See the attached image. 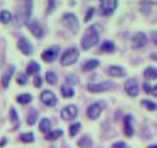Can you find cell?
Listing matches in <instances>:
<instances>
[{"label": "cell", "instance_id": "15", "mask_svg": "<svg viewBox=\"0 0 157 148\" xmlns=\"http://www.w3.org/2000/svg\"><path fill=\"white\" fill-rule=\"evenodd\" d=\"M13 72H15V67H13L12 64L9 65V67L6 68V70L4 72L2 78H1V84H2L4 88H7V86H9V83H10V80H11V76L13 75Z\"/></svg>", "mask_w": 157, "mask_h": 148}, {"label": "cell", "instance_id": "20", "mask_svg": "<svg viewBox=\"0 0 157 148\" xmlns=\"http://www.w3.org/2000/svg\"><path fill=\"white\" fill-rule=\"evenodd\" d=\"M77 146L80 148H91L92 147V139L88 136H82L77 141Z\"/></svg>", "mask_w": 157, "mask_h": 148}, {"label": "cell", "instance_id": "27", "mask_svg": "<svg viewBox=\"0 0 157 148\" xmlns=\"http://www.w3.org/2000/svg\"><path fill=\"white\" fill-rule=\"evenodd\" d=\"M114 48H115V47H114V43L110 42V41H105V42H103L102 46H101V51H102V52H105V53L113 52Z\"/></svg>", "mask_w": 157, "mask_h": 148}, {"label": "cell", "instance_id": "4", "mask_svg": "<svg viewBox=\"0 0 157 148\" xmlns=\"http://www.w3.org/2000/svg\"><path fill=\"white\" fill-rule=\"evenodd\" d=\"M114 86H115V83H113L110 80H105L102 83H90L87 85V89L91 92H103V91H107Z\"/></svg>", "mask_w": 157, "mask_h": 148}, {"label": "cell", "instance_id": "12", "mask_svg": "<svg viewBox=\"0 0 157 148\" xmlns=\"http://www.w3.org/2000/svg\"><path fill=\"white\" fill-rule=\"evenodd\" d=\"M147 43V37L144 32H136L131 38L132 48H141Z\"/></svg>", "mask_w": 157, "mask_h": 148}, {"label": "cell", "instance_id": "38", "mask_svg": "<svg viewBox=\"0 0 157 148\" xmlns=\"http://www.w3.org/2000/svg\"><path fill=\"white\" fill-rule=\"evenodd\" d=\"M151 39L153 41L155 44H157V31H152L151 32Z\"/></svg>", "mask_w": 157, "mask_h": 148}, {"label": "cell", "instance_id": "7", "mask_svg": "<svg viewBox=\"0 0 157 148\" xmlns=\"http://www.w3.org/2000/svg\"><path fill=\"white\" fill-rule=\"evenodd\" d=\"M32 1H27L22 5V7L18 11V20L21 23H27L28 20H29V15H31V11H32Z\"/></svg>", "mask_w": 157, "mask_h": 148}, {"label": "cell", "instance_id": "11", "mask_svg": "<svg viewBox=\"0 0 157 148\" xmlns=\"http://www.w3.org/2000/svg\"><path fill=\"white\" fill-rule=\"evenodd\" d=\"M124 89H125L128 95L137 96V94H139V83L135 79H128L124 84Z\"/></svg>", "mask_w": 157, "mask_h": 148}, {"label": "cell", "instance_id": "13", "mask_svg": "<svg viewBox=\"0 0 157 148\" xmlns=\"http://www.w3.org/2000/svg\"><path fill=\"white\" fill-rule=\"evenodd\" d=\"M60 116L63 120H72L77 116V107L75 105H67L60 111Z\"/></svg>", "mask_w": 157, "mask_h": 148}, {"label": "cell", "instance_id": "26", "mask_svg": "<svg viewBox=\"0 0 157 148\" xmlns=\"http://www.w3.org/2000/svg\"><path fill=\"white\" fill-rule=\"evenodd\" d=\"M11 18H12V15H11V12L9 10H2L0 12V21H1V23H9L11 21Z\"/></svg>", "mask_w": 157, "mask_h": 148}, {"label": "cell", "instance_id": "10", "mask_svg": "<svg viewBox=\"0 0 157 148\" xmlns=\"http://www.w3.org/2000/svg\"><path fill=\"white\" fill-rule=\"evenodd\" d=\"M17 48L26 56H29L32 52H33V44L29 42V39L25 38V37H21L17 42Z\"/></svg>", "mask_w": 157, "mask_h": 148}, {"label": "cell", "instance_id": "41", "mask_svg": "<svg viewBox=\"0 0 157 148\" xmlns=\"http://www.w3.org/2000/svg\"><path fill=\"white\" fill-rule=\"evenodd\" d=\"M53 6H54V1H49V7L47 10V14H49V12L53 11Z\"/></svg>", "mask_w": 157, "mask_h": 148}, {"label": "cell", "instance_id": "39", "mask_svg": "<svg viewBox=\"0 0 157 148\" xmlns=\"http://www.w3.org/2000/svg\"><path fill=\"white\" fill-rule=\"evenodd\" d=\"M40 84H42V78L40 76H36L34 78V85L36 86H40Z\"/></svg>", "mask_w": 157, "mask_h": 148}, {"label": "cell", "instance_id": "36", "mask_svg": "<svg viewBox=\"0 0 157 148\" xmlns=\"http://www.w3.org/2000/svg\"><path fill=\"white\" fill-rule=\"evenodd\" d=\"M93 12H94V10L91 7V9H88V11H87V14H86V16H85V22H87V21H90V18L92 17V15H93Z\"/></svg>", "mask_w": 157, "mask_h": 148}, {"label": "cell", "instance_id": "16", "mask_svg": "<svg viewBox=\"0 0 157 148\" xmlns=\"http://www.w3.org/2000/svg\"><path fill=\"white\" fill-rule=\"evenodd\" d=\"M107 73L110 75V76H124L126 74L125 69L123 67H119V65H110L107 68Z\"/></svg>", "mask_w": 157, "mask_h": 148}, {"label": "cell", "instance_id": "6", "mask_svg": "<svg viewBox=\"0 0 157 148\" xmlns=\"http://www.w3.org/2000/svg\"><path fill=\"white\" fill-rule=\"evenodd\" d=\"M117 0H104L99 4V9H101V14L104 16H109L114 12V10L117 9Z\"/></svg>", "mask_w": 157, "mask_h": 148}, {"label": "cell", "instance_id": "2", "mask_svg": "<svg viewBox=\"0 0 157 148\" xmlns=\"http://www.w3.org/2000/svg\"><path fill=\"white\" fill-rule=\"evenodd\" d=\"M78 56H80V51L76 47H70L63 53V56L60 58V64L64 67L71 65L78 59Z\"/></svg>", "mask_w": 157, "mask_h": 148}, {"label": "cell", "instance_id": "25", "mask_svg": "<svg viewBox=\"0 0 157 148\" xmlns=\"http://www.w3.org/2000/svg\"><path fill=\"white\" fill-rule=\"evenodd\" d=\"M60 136H63V131L61 130H54V131H49L47 134H45V138L48 141H54L56 138H59Z\"/></svg>", "mask_w": 157, "mask_h": 148}, {"label": "cell", "instance_id": "30", "mask_svg": "<svg viewBox=\"0 0 157 148\" xmlns=\"http://www.w3.org/2000/svg\"><path fill=\"white\" fill-rule=\"evenodd\" d=\"M20 139L25 143H31L34 141V134L32 132H27V133H21L20 134Z\"/></svg>", "mask_w": 157, "mask_h": 148}, {"label": "cell", "instance_id": "5", "mask_svg": "<svg viewBox=\"0 0 157 148\" xmlns=\"http://www.w3.org/2000/svg\"><path fill=\"white\" fill-rule=\"evenodd\" d=\"M105 106V102L104 101H97V102H93L88 106L87 109V116L91 118V120H96L98 118V116L101 115V112L103 111Z\"/></svg>", "mask_w": 157, "mask_h": 148}, {"label": "cell", "instance_id": "22", "mask_svg": "<svg viewBox=\"0 0 157 148\" xmlns=\"http://www.w3.org/2000/svg\"><path fill=\"white\" fill-rule=\"evenodd\" d=\"M60 92H61V95H63L64 97H71V96H74V94H75L74 89H72L71 86H69V85H65V84L61 85Z\"/></svg>", "mask_w": 157, "mask_h": 148}, {"label": "cell", "instance_id": "43", "mask_svg": "<svg viewBox=\"0 0 157 148\" xmlns=\"http://www.w3.org/2000/svg\"><path fill=\"white\" fill-rule=\"evenodd\" d=\"M148 148H157V144H152V146H148Z\"/></svg>", "mask_w": 157, "mask_h": 148}, {"label": "cell", "instance_id": "33", "mask_svg": "<svg viewBox=\"0 0 157 148\" xmlns=\"http://www.w3.org/2000/svg\"><path fill=\"white\" fill-rule=\"evenodd\" d=\"M141 104H142L144 106H146V107H147V110H151V111H155V110L157 109V105H156L155 102H152V101H147V100H144Z\"/></svg>", "mask_w": 157, "mask_h": 148}, {"label": "cell", "instance_id": "9", "mask_svg": "<svg viewBox=\"0 0 157 148\" xmlns=\"http://www.w3.org/2000/svg\"><path fill=\"white\" fill-rule=\"evenodd\" d=\"M40 100H42V102L44 104V105H47V106H55L56 105V96H55V94L53 92V91H50V90H44V91H42L40 92Z\"/></svg>", "mask_w": 157, "mask_h": 148}, {"label": "cell", "instance_id": "34", "mask_svg": "<svg viewBox=\"0 0 157 148\" xmlns=\"http://www.w3.org/2000/svg\"><path fill=\"white\" fill-rule=\"evenodd\" d=\"M17 83L21 84V85L26 84V83H27V75H26V74H20L18 78H17Z\"/></svg>", "mask_w": 157, "mask_h": 148}, {"label": "cell", "instance_id": "19", "mask_svg": "<svg viewBox=\"0 0 157 148\" xmlns=\"http://www.w3.org/2000/svg\"><path fill=\"white\" fill-rule=\"evenodd\" d=\"M39 69H40L39 64H38L37 62L33 60V62H29V63L27 64V67H26V73H27L28 75H33V74L38 73Z\"/></svg>", "mask_w": 157, "mask_h": 148}, {"label": "cell", "instance_id": "1", "mask_svg": "<svg viewBox=\"0 0 157 148\" xmlns=\"http://www.w3.org/2000/svg\"><path fill=\"white\" fill-rule=\"evenodd\" d=\"M99 31H101V27L98 25H92L85 31V33H83V36L81 38L82 49L87 51V49H90L91 47H93L94 44L98 43V41H99Z\"/></svg>", "mask_w": 157, "mask_h": 148}, {"label": "cell", "instance_id": "29", "mask_svg": "<svg viewBox=\"0 0 157 148\" xmlns=\"http://www.w3.org/2000/svg\"><path fill=\"white\" fill-rule=\"evenodd\" d=\"M80 130H81V123H80V122H75V123H72V125L69 127V134H70L71 137H74V136H76V134L78 133Z\"/></svg>", "mask_w": 157, "mask_h": 148}, {"label": "cell", "instance_id": "37", "mask_svg": "<svg viewBox=\"0 0 157 148\" xmlns=\"http://www.w3.org/2000/svg\"><path fill=\"white\" fill-rule=\"evenodd\" d=\"M125 147V143L123 141H119V142H115L112 144V148H124Z\"/></svg>", "mask_w": 157, "mask_h": 148}, {"label": "cell", "instance_id": "8", "mask_svg": "<svg viewBox=\"0 0 157 148\" xmlns=\"http://www.w3.org/2000/svg\"><path fill=\"white\" fill-rule=\"evenodd\" d=\"M59 49H60L59 46H53V47L47 48V49L42 53V59H43L44 62H48V63H49V62H53V60L58 57Z\"/></svg>", "mask_w": 157, "mask_h": 148}, {"label": "cell", "instance_id": "23", "mask_svg": "<svg viewBox=\"0 0 157 148\" xmlns=\"http://www.w3.org/2000/svg\"><path fill=\"white\" fill-rule=\"evenodd\" d=\"M39 131L43 132V133H48L50 131V121H49V118H47V117L42 118V121L39 123Z\"/></svg>", "mask_w": 157, "mask_h": 148}, {"label": "cell", "instance_id": "3", "mask_svg": "<svg viewBox=\"0 0 157 148\" xmlns=\"http://www.w3.org/2000/svg\"><path fill=\"white\" fill-rule=\"evenodd\" d=\"M61 22H63V25H64L70 32L77 33V31H78V28H80V23H78L77 17H76L74 14H70V12H69V14L63 15Z\"/></svg>", "mask_w": 157, "mask_h": 148}, {"label": "cell", "instance_id": "40", "mask_svg": "<svg viewBox=\"0 0 157 148\" xmlns=\"http://www.w3.org/2000/svg\"><path fill=\"white\" fill-rule=\"evenodd\" d=\"M151 89H152V88L148 85V83H145V84H144V90H145V92H147V94L151 92Z\"/></svg>", "mask_w": 157, "mask_h": 148}, {"label": "cell", "instance_id": "17", "mask_svg": "<svg viewBox=\"0 0 157 148\" xmlns=\"http://www.w3.org/2000/svg\"><path fill=\"white\" fill-rule=\"evenodd\" d=\"M124 132L126 136H132L134 134V128H132V123H131V116L126 115L124 117Z\"/></svg>", "mask_w": 157, "mask_h": 148}, {"label": "cell", "instance_id": "14", "mask_svg": "<svg viewBox=\"0 0 157 148\" xmlns=\"http://www.w3.org/2000/svg\"><path fill=\"white\" fill-rule=\"evenodd\" d=\"M27 25H28V28H29V31L32 32L33 36H36V37H42L43 36V28H42L40 23L37 20H29L27 22Z\"/></svg>", "mask_w": 157, "mask_h": 148}, {"label": "cell", "instance_id": "24", "mask_svg": "<svg viewBox=\"0 0 157 148\" xmlns=\"http://www.w3.org/2000/svg\"><path fill=\"white\" fill-rule=\"evenodd\" d=\"M16 101L21 105H26V104H29L32 101V95L29 94H21L16 97Z\"/></svg>", "mask_w": 157, "mask_h": 148}, {"label": "cell", "instance_id": "31", "mask_svg": "<svg viewBox=\"0 0 157 148\" xmlns=\"http://www.w3.org/2000/svg\"><path fill=\"white\" fill-rule=\"evenodd\" d=\"M37 111H34V110H32L29 113H28V116H27V123L28 125H34L36 123V120H37Z\"/></svg>", "mask_w": 157, "mask_h": 148}, {"label": "cell", "instance_id": "28", "mask_svg": "<svg viewBox=\"0 0 157 148\" xmlns=\"http://www.w3.org/2000/svg\"><path fill=\"white\" fill-rule=\"evenodd\" d=\"M45 80H47L48 84L55 85L56 81H58V76H56V74H55L54 72H47V74H45Z\"/></svg>", "mask_w": 157, "mask_h": 148}, {"label": "cell", "instance_id": "18", "mask_svg": "<svg viewBox=\"0 0 157 148\" xmlns=\"http://www.w3.org/2000/svg\"><path fill=\"white\" fill-rule=\"evenodd\" d=\"M98 65H99V60H98V59H88V60H86V62L83 63L82 69H83L85 72H88V70H92V69L97 68Z\"/></svg>", "mask_w": 157, "mask_h": 148}, {"label": "cell", "instance_id": "21", "mask_svg": "<svg viewBox=\"0 0 157 148\" xmlns=\"http://www.w3.org/2000/svg\"><path fill=\"white\" fill-rule=\"evenodd\" d=\"M144 75H145L146 79H150V80L156 79L157 78V68H155V67H147L145 69V72H144Z\"/></svg>", "mask_w": 157, "mask_h": 148}, {"label": "cell", "instance_id": "42", "mask_svg": "<svg viewBox=\"0 0 157 148\" xmlns=\"http://www.w3.org/2000/svg\"><path fill=\"white\" fill-rule=\"evenodd\" d=\"M151 94H152V95H155V96H157V84L151 89Z\"/></svg>", "mask_w": 157, "mask_h": 148}, {"label": "cell", "instance_id": "35", "mask_svg": "<svg viewBox=\"0 0 157 148\" xmlns=\"http://www.w3.org/2000/svg\"><path fill=\"white\" fill-rule=\"evenodd\" d=\"M10 117H11V121H17L18 120V115L16 112L15 109H11L10 110Z\"/></svg>", "mask_w": 157, "mask_h": 148}, {"label": "cell", "instance_id": "32", "mask_svg": "<svg viewBox=\"0 0 157 148\" xmlns=\"http://www.w3.org/2000/svg\"><path fill=\"white\" fill-rule=\"evenodd\" d=\"M78 83V78L75 75V74H69L67 76H66V84H69V85H75V84H77Z\"/></svg>", "mask_w": 157, "mask_h": 148}]
</instances>
